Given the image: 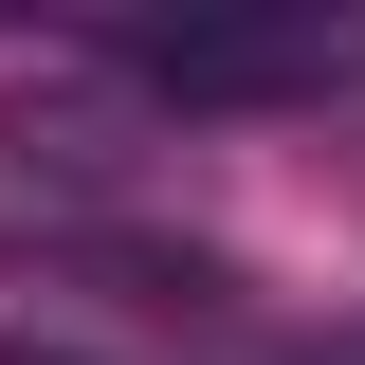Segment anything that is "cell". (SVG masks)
I'll list each match as a JSON object with an SVG mask.
<instances>
[{
    "instance_id": "obj_1",
    "label": "cell",
    "mask_w": 365,
    "mask_h": 365,
    "mask_svg": "<svg viewBox=\"0 0 365 365\" xmlns=\"http://www.w3.org/2000/svg\"><path fill=\"white\" fill-rule=\"evenodd\" d=\"M365 73V19H165V37H128V91L146 110H274V91H347Z\"/></svg>"
},
{
    "instance_id": "obj_2",
    "label": "cell",
    "mask_w": 365,
    "mask_h": 365,
    "mask_svg": "<svg viewBox=\"0 0 365 365\" xmlns=\"http://www.w3.org/2000/svg\"><path fill=\"white\" fill-rule=\"evenodd\" d=\"M0 365H91V347H55V329H0Z\"/></svg>"
}]
</instances>
